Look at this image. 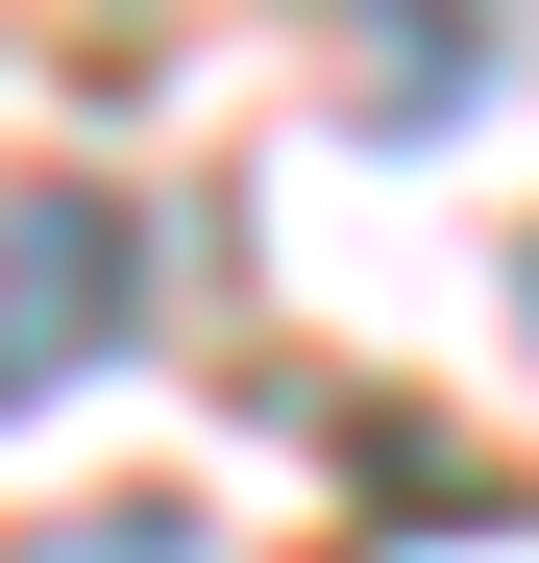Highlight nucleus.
I'll return each mask as SVG.
<instances>
[{"instance_id": "1", "label": "nucleus", "mask_w": 539, "mask_h": 563, "mask_svg": "<svg viewBox=\"0 0 539 563\" xmlns=\"http://www.w3.org/2000/svg\"><path fill=\"white\" fill-rule=\"evenodd\" d=\"M123 343V197H0V393Z\"/></svg>"}, {"instance_id": "2", "label": "nucleus", "mask_w": 539, "mask_h": 563, "mask_svg": "<svg viewBox=\"0 0 539 563\" xmlns=\"http://www.w3.org/2000/svg\"><path fill=\"white\" fill-rule=\"evenodd\" d=\"M343 74H369V123H466L491 99V0H319Z\"/></svg>"}, {"instance_id": "3", "label": "nucleus", "mask_w": 539, "mask_h": 563, "mask_svg": "<svg viewBox=\"0 0 539 563\" xmlns=\"http://www.w3.org/2000/svg\"><path fill=\"white\" fill-rule=\"evenodd\" d=\"M515 319H539V269H515Z\"/></svg>"}]
</instances>
